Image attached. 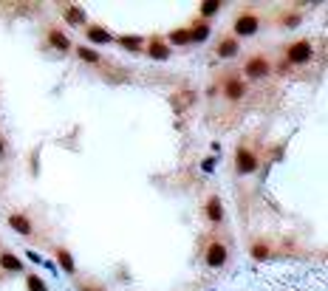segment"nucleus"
Listing matches in <instances>:
<instances>
[{
	"label": "nucleus",
	"instance_id": "obj_1",
	"mask_svg": "<svg viewBox=\"0 0 328 291\" xmlns=\"http://www.w3.org/2000/svg\"><path fill=\"white\" fill-rule=\"evenodd\" d=\"M260 167V158H257L255 150H249V144H238L235 150V172L238 176H249Z\"/></svg>",
	"mask_w": 328,
	"mask_h": 291
},
{
	"label": "nucleus",
	"instance_id": "obj_2",
	"mask_svg": "<svg viewBox=\"0 0 328 291\" xmlns=\"http://www.w3.org/2000/svg\"><path fill=\"white\" fill-rule=\"evenodd\" d=\"M235 37H252L257 34V29H260V17L255 15V12H241V15L235 17Z\"/></svg>",
	"mask_w": 328,
	"mask_h": 291
},
{
	"label": "nucleus",
	"instance_id": "obj_3",
	"mask_svg": "<svg viewBox=\"0 0 328 291\" xmlns=\"http://www.w3.org/2000/svg\"><path fill=\"white\" fill-rule=\"evenodd\" d=\"M243 74L249 79H263L271 74V63L263 57V54H255V57H249L246 63H243Z\"/></svg>",
	"mask_w": 328,
	"mask_h": 291
},
{
	"label": "nucleus",
	"instance_id": "obj_4",
	"mask_svg": "<svg viewBox=\"0 0 328 291\" xmlns=\"http://www.w3.org/2000/svg\"><path fill=\"white\" fill-rule=\"evenodd\" d=\"M311 54H314L311 40H297V43H292L289 48H286V60H289V63H294V65L308 63V60H311Z\"/></svg>",
	"mask_w": 328,
	"mask_h": 291
},
{
	"label": "nucleus",
	"instance_id": "obj_5",
	"mask_svg": "<svg viewBox=\"0 0 328 291\" xmlns=\"http://www.w3.org/2000/svg\"><path fill=\"white\" fill-rule=\"evenodd\" d=\"M227 257H229L227 246L218 243V241H212L207 249H204V263H207L209 269H221V266H227Z\"/></svg>",
	"mask_w": 328,
	"mask_h": 291
},
{
	"label": "nucleus",
	"instance_id": "obj_6",
	"mask_svg": "<svg viewBox=\"0 0 328 291\" xmlns=\"http://www.w3.org/2000/svg\"><path fill=\"white\" fill-rule=\"evenodd\" d=\"M224 96H227L229 102H238V99H243L246 96V79L243 77H227L224 79Z\"/></svg>",
	"mask_w": 328,
	"mask_h": 291
},
{
	"label": "nucleus",
	"instance_id": "obj_7",
	"mask_svg": "<svg viewBox=\"0 0 328 291\" xmlns=\"http://www.w3.org/2000/svg\"><path fill=\"white\" fill-rule=\"evenodd\" d=\"M9 226L15 229V232H20V235H34V226H31V220L26 218V215H20V212H12L9 215Z\"/></svg>",
	"mask_w": 328,
	"mask_h": 291
},
{
	"label": "nucleus",
	"instance_id": "obj_8",
	"mask_svg": "<svg viewBox=\"0 0 328 291\" xmlns=\"http://www.w3.org/2000/svg\"><path fill=\"white\" fill-rule=\"evenodd\" d=\"M204 215H207L212 223H221V220H224V206H221V198H218V195H209V198H207Z\"/></svg>",
	"mask_w": 328,
	"mask_h": 291
},
{
	"label": "nucleus",
	"instance_id": "obj_9",
	"mask_svg": "<svg viewBox=\"0 0 328 291\" xmlns=\"http://www.w3.org/2000/svg\"><path fill=\"white\" fill-rule=\"evenodd\" d=\"M215 54H218L221 60L235 57V54H238V40H235V37H224L221 43L215 45Z\"/></svg>",
	"mask_w": 328,
	"mask_h": 291
},
{
	"label": "nucleus",
	"instance_id": "obj_10",
	"mask_svg": "<svg viewBox=\"0 0 328 291\" xmlns=\"http://www.w3.org/2000/svg\"><path fill=\"white\" fill-rule=\"evenodd\" d=\"M147 54L153 60H167V57H170V45L164 43V40H158V37H153L150 45H147Z\"/></svg>",
	"mask_w": 328,
	"mask_h": 291
},
{
	"label": "nucleus",
	"instance_id": "obj_11",
	"mask_svg": "<svg viewBox=\"0 0 328 291\" xmlns=\"http://www.w3.org/2000/svg\"><path fill=\"white\" fill-rule=\"evenodd\" d=\"M116 43H119L125 51H130V54H142V51H144V40H142V37H133V34L119 37Z\"/></svg>",
	"mask_w": 328,
	"mask_h": 291
},
{
	"label": "nucleus",
	"instance_id": "obj_12",
	"mask_svg": "<svg viewBox=\"0 0 328 291\" xmlns=\"http://www.w3.org/2000/svg\"><path fill=\"white\" fill-rule=\"evenodd\" d=\"M85 37L91 40V43H111V40H114V34H111V31H105L102 26H88Z\"/></svg>",
	"mask_w": 328,
	"mask_h": 291
},
{
	"label": "nucleus",
	"instance_id": "obj_13",
	"mask_svg": "<svg viewBox=\"0 0 328 291\" xmlns=\"http://www.w3.org/2000/svg\"><path fill=\"white\" fill-rule=\"evenodd\" d=\"M0 269L6 271H23V260L12 252H0Z\"/></svg>",
	"mask_w": 328,
	"mask_h": 291
},
{
	"label": "nucleus",
	"instance_id": "obj_14",
	"mask_svg": "<svg viewBox=\"0 0 328 291\" xmlns=\"http://www.w3.org/2000/svg\"><path fill=\"white\" fill-rule=\"evenodd\" d=\"M48 43L54 45V48H60V51H68L71 48V40L63 34L60 29H48Z\"/></svg>",
	"mask_w": 328,
	"mask_h": 291
},
{
	"label": "nucleus",
	"instance_id": "obj_15",
	"mask_svg": "<svg viewBox=\"0 0 328 291\" xmlns=\"http://www.w3.org/2000/svg\"><path fill=\"white\" fill-rule=\"evenodd\" d=\"M249 255L255 257V260H269V257H271V246L266 241H255V243H252V249H249Z\"/></svg>",
	"mask_w": 328,
	"mask_h": 291
},
{
	"label": "nucleus",
	"instance_id": "obj_16",
	"mask_svg": "<svg viewBox=\"0 0 328 291\" xmlns=\"http://www.w3.org/2000/svg\"><path fill=\"white\" fill-rule=\"evenodd\" d=\"M63 15H65V20L71 23V26H79V23H85V12H82L79 6H68Z\"/></svg>",
	"mask_w": 328,
	"mask_h": 291
},
{
	"label": "nucleus",
	"instance_id": "obj_17",
	"mask_svg": "<svg viewBox=\"0 0 328 291\" xmlns=\"http://www.w3.org/2000/svg\"><path fill=\"white\" fill-rule=\"evenodd\" d=\"M207 37H209V26H207V20L198 23V26H193V31H190V40H193V43H204Z\"/></svg>",
	"mask_w": 328,
	"mask_h": 291
},
{
	"label": "nucleus",
	"instance_id": "obj_18",
	"mask_svg": "<svg viewBox=\"0 0 328 291\" xmlns=\"http://www.w3.org/2000/svg\"><path fill=\"white\" fill-rule=\"evenodd\" d=\"M57 263L63 266L68 274H74V257H71V252L68 249H57Z\"/></svg>",
	"mask_w": 328,
	"mask_h": 291
},
{
	"label": "nucleus",
	"instance_id": "obj_19",
	"mask_svg": "<svg viewBox=\"0 0 328 291\" xmlns=\"http://www.w3.org/2000/svg\"><path fill=\"white\" fill-rule=\"evenodd\" d=\"M26 288L29 291H48V285H45V280L40 274H26Z\"/></svg>",
	"mask_w": 328,
	"mask_h": 291
},
{
	"label": "nucleus",
	"instance_id": "obj_20",
	"mask_svg": "<svg viewBox=\"0 0 328 291\" xmlns=\"http://www.w3.org/2000/svg\"><path fill=\"white\" fill-rule=\"evenodd\" d=\"M221 6H224L221 0H204V3H201V17H212Z\"/></svg>",
	"mask_w": 328,
	"mask_h": 291
},
{
	"label": "nucleus",
	"instance_id": "obj_21",
	"mask_svg": "<svg viewBox=\"0 0 328 291\" xmlns=\"http://www.w3.org/2000/svg\"><path fill=\"white\" fill-rule=\"evenodd\" d=\"M170 43H176V45L190 43V29H179V31H173V34H170Z\"/></svg>",
	"mask_w": 328,
	"mask_h": 291
},
{
	"label": "nucleus",
	"instance_id": "obj_22",
	"mask_svg": "<svg viewBox=\"0 0 328 291\" xmlns=\"http://www.w3.org/2000/svg\"><path fill=\"white\" fill-rule=\"evenodd\" d=\"M77 54H79L82 60H85V63H99V54H96V51H91L88 45H79Z\"/></svg>",
	"mask_w": 328,
	"mask_h": 291
},
{
	"label": "nucleus",
	"instance_id": "obj_23",
	"mask_svg": "<svg viewBox=\"0 0 328 291\" xmlns=\"http://www.w3.org/2000/svg\"><path fill=\"white\" fill-rule=\"evenodd\" d=\"M286 26H297V23H300V15H286Z\"/></svg>",
	"mask_w": 328,
	"mask_h": 291
},
{
	"label": "nucleus",
	"instance_id": "obj_24",
	"mask_svg": "<svg viewBox=\"0 0 328 291\" xmlns=\"http://www.w3.org/2000/svg\"><path fill=\"white\" fill-rule=\"evenodd\" d=\"M79 291H105L102 285H91V283H82L79 285Z\"/></svg>",
	"mask_w": 328,
	"mask_h": 291
},
{
	"label": "nucleus",
	"instance_id": "obj_25",
	"mask_svg": "<svg viewBox=\"0 0 328 291\" xmlns=\"http://www.w3.org/2000/svg\"><path fill=\"white\" fill-rule=\"evenodd\" d=\"M3 150H6V144H3V139H0V156H3Z\"/></svg>",
	"mask_w": 328,
	"mask_h": 291
}]
</instances>
